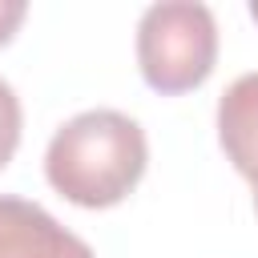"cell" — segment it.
<instances>
[{
    "mask_svg": "<svg viewBox=\"0 0 258 258\" xmlns=\"http://www.w3.org/2000/svg\"><path fill=\"white\" fill-rule=\"evenodd\" d=\"M250 16H254V20H258V0H254V4H250Z\"/></svg>",
    "mask_w": 258,
    "mask_h": 258,
    "instance_id": "obj_8",
    "label": "cell"
},
{
    "mask_svg": "<svg viewBox=\"0 0 258 258\" xmlns=\"http://www.w3.org/2000/svg\"><path fill=\"white\" fill-rule=\"evenodd\" d=\"M218 56V20L198 0L149 4L137 20V64L149 89L185 93L198 89Z\"/></svg>",
    "mask_w": 258,
    "mask_h": 258,
    "instance_id": "obj_2",
    "label": "cell"
},
{
    "mask_svg": "<svg viewBox=\"0 0 258 258\" xmlns=\"http://www.w3.org/2000/svg\"><path fill=\"white\" fill-rule=\"evenodd\" d=\"M145 161V129L129 113L85 109L52 133L44 149V177L73 206L105 210L117 206L141 181Z\"/></svg>",
    "mask_w": 258,
    "mask_h": 258,
    "instance_id": "obj_1",
    "label": "cell"
},
{
    "mask_svg": "<svg viewBox=\"0 0 258 258\" xmlns=\"http://www.w3.org/2000/svg\"><path fill=\"white\" fill-rule=\"evenodd\" d=\"M20 97H16V89L0 77V169L12 161V153H16V145H20Z\"/></svg>",
    "mask_w": 258,
    "mask_h": 258,
    "instance_id": "obj_5",
    "label": "cell"
},
{
    "mask_svg": "<svg viewBox=\"0 0 258 258\" xmlns=\"http://www.w3.org/2000/svg\"><path fill=\"white\" fill-rule=\"evenodd\" d=\"M250 185H254V210H258V177H254V181H250Z\"/></svg>",
    "mask_w": 258,
    "mask_h": 258,
    "instance_id": "obj_7",
    "label": "cell"
},
{
    "mask_svg": "<svg viewBox=\"0 0 258 258\" xmlns=\"http://www.w3.org/2000/svg\"><path fill=\"white\" fill-rule=\"evenodd\" d=\"M218 141L242 177H258V73H242L218 97Z\"/></svg>",
    "mask_w": 258,
    "mask_h": 258,
    "instance_id": "obj_4",
    "label": "cell"
},
{
    "mask_svg": "<svg viewBox=\"0 0 258 258\" xmlns=\"http://www.w3.org/2000/svg\"><path fill=\"white\" fill-rule=\"evenodd\" d=\"M0 258H97L85 238L64 230L44 206L0 194Z\"/></svg>",
    "mask_w": 258,
    "mask_h": 258,
    "instance_id": "obj_3",
    "label": "cell"
},
{
    "mask_svg": "<svg viewBox=\"0 0 258 258\" xmlns=\"http://www.w3.org/2000/svg\"><path fill=\"white\" fill-rule=\"evenodd\" d=\"M24 12H28V4H24V0H0V44H8V40H12L16 24L24 20Z\"/></svg>",
    "mask_w": 258,
    "mask_h": 258,
    "instance_id": "obj_6",
    "label": "cell"
}]
</instances>
